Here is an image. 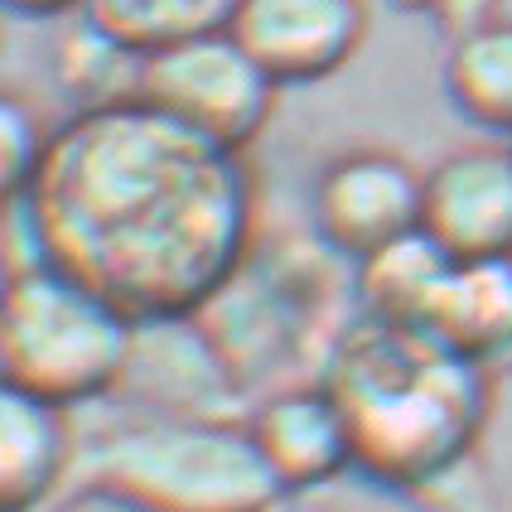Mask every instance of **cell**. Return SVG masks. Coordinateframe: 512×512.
Returning a JSON list of instances; mask_svg holds the SVG:
<instances>
[{"instance_id":"obj_5","label":"cell","mask_w":512,"mask_h":512,"mask_svg":"<svg viewBox=\"0 0 512 512\" xmlns=\"http://www.w3.org/2000/svg\"><path fill=\"white\" fill-rule=\"evenodd\" d=\"M281 83L256 63L232 29L203 34L145 58L141 102L203 141L247 155L276 112Z\"/></svg>"},{"instance_id":"obj_1","label":"cell","mask_w":512,"mask_h":512,"mask_svg":"<svg viewBox=\"0 0 512 512\" xmlns=\"http://www.w3.org/2000/svg\"><path fill=\"white\" fill-rule=\"evenodd\" d=\"M34 256L97 285L136 324L199 319L256 252L247 155L116 102L54 126L20 203Z\"/></svg>"},{"instance_id":"obj_8","label":"cell","mask_w":512,"mask_h":512,"mask_svg":"<svg viewBox=\"0 0 512 512\" xmlns=\"http://www.w3.org/2000/svg\"><path fill=\"white\" fill-rule=\"evenodd\" d=\"M232 34L281 87L334 78L368 39V0H242Z\"/></svg>"},{"instance_id":"obj_3","label":"cell","mask_w":512,"mask_h":512,"mask_svg":"<svg viewBox=\"0 0 512 512\" xmlns=\"http://www.w3.org/2000/svg\"><path fill=\"white\" fill-rule=\"evenodd\" d=\"M68 498L121 512H271L285 488L247 421L141 411L87 435Z\"/></svg>"},{"instance_id":"obj_17","label":"cell","mask_w":512,"mask_h":512,"mask_svg":"<svg viewBox=\"0 0 512 512\" xmlns=\"http://www.w3.org/2000/svg\"><path fill=\"white\" fill-rule=\"evenodd\" d=\"M401 15H416V20H430L435 29H445L450 39L464 34V29L484 25L498 15L503 0H392Z\"/></svg>"},{"instance_id":"obj_2","label":"cell","mask_w":512,"mask_h":512,"mask_svg":"<svg viewBox=\"0 0 512 512\" xmlns=\"http://www.w3.org/2000/svg\"><path fill=\"white\" fill-rule=\"evenodd\" d=\"M324 382L348 416L358 474L392 493H421L464 469L493 411V368L426 329L363 314L334 339Z\"/></svg>"},{"instance_id":"obj_7","label":"cell","mask_w":512,"mask_h":512,"mask_svg":"<svg viewBox=\"0 0 512 512\" xmlns=\"http://www.w3.org/2000/svg\"><path fill=\"white\" fill-rule=\"evenodd\" d=\"M421 237L450 261L512 256V141H474L426 170Z\"/></svg>"},{"instance_id":"obj_16","label":"cell","mask_w":512,"mask_h":512,"mask_svg":"<svg viewBox=\"0 0 512 512\" xmlns=\"http://www.w3.org/2000/svg\"><path fill=\"white\" fill-rule=\"evenodd\" d=\"M49 141H54V131L39 121V112L20 92H5L0 97V184H5L10 203H20L29 194L34 174L44 170Z\"/></svg>"},{"instance_id":"obj_14","label":"cell","mask_w":512,"mask_h":512,"mask_svg":"<svg viewBox=\"0 0 512 512\" xmlns=\"http://www.w3.org/2000/svg\"><path fill=\"white\" fill-rule=\"evenodd\" d=\"M445 271H450V256L416 232V237L397 242L392 252L353 266V310L377 324L426 329Z\"/></svg>"},{"instance_id":"obj_4","label":"cell","mask_w":512,"mask_h":512,"mask_svg":"<svg viewBox=\"0 0 512 512\" xmlns=\"http://www.w3.org/2000/svg\"><path fill=\"white\" fill-rule=\"evenodd\" d=\"M141 324L54 261L34 256L5 276L0 295V372L5 387L63 411L126 387Z\"/></svg>"},{"instance_id":"obj_6","label":"cell","mask_w":512,"mask_h":512,"mask_svg":"<svg viewBox=\"0 0 512 512\" xmlns=\"http://www.w3.org/2000/svg\"><path fill=\"white\" fill-rule=\"evenodd\" d=\"M426 174L382 145H353L324 160L310 184L314 237L343 266H363L421 232Z\"/></svg>"},{"instance_id":"obj_12","label":"cell","mask_w":512,"mask_h":512,"mask_svg":"<svg viewBox=\"0 0 512 512\" xmlns=\"http://www.w3.org/2000/svg\"><path fill=\"white\" fill-rule=\"evenodd\" d=\"M445 92L479 131L512 141V15H493L450 39Z\"/></svg>"},{"instance_id":"obj_13","label":"cell","mask_w":512,"mask_h":512,"mask_svg":"<svg viewBox=\"0 0 512 512\" xmlns=\"http://www.w3.org/2000/svg\"><path fill=\"white\" fill-rule=\"evenodd\" d=\"M54 83L73 102V112H97L116 102H136L141 97V68L145 58L126 49L116 34L97 25L92 15H68L54 39Z\"/></svg>"},{"instance_id":"obj_15","label":"cell","mask_w":512,"mask_h":512,"mask_svg":"<svg viewBox=\"0 0 512 512\" xmlns=\"http://www.w3.org/2000/svg\"><path fill=\"white\" fill-rule=\"evenodd\" d=\"M242 0H87V15L141 58L232 25Z\"/></svg>"},{"instance_id":"obj_10","label":"cell","mask_w":512,"mask_h":512,"mask_svg":"<svg viewBox=\"0 0 512 512\" xmlns=\"http://www.w3.org/2000/svg\"><path fill=\"white\" fill-rule=\"evenodd\" d=\"M83 440L68 411L5 387L0 392V512H39L68 493Z\"/></svg>"},{"instance_id":"obj_9","label":"cell","mask_w":512,"mask_h":512,"mask_svg":"<svg viewBox=\"0 0 512 512\" xmlns=\"http://www.w3.org/2000/svg\"><path fill=\"white\" fill-rule=\"evenodd\" d=\"M247 430H252L266 469L285 488V498L334 484L343 474H358L353 430H348V416L324 377L266 392L247 411Z\"/></svg>"},{"instance_id":"obj_18","label":"cell","mask_w":512,"mask_h":512,"mask_svg":"<svg viewBox=\"0 0 512 512\" xmlns=\"http://www.w3.org/2000/svg\"><path fill=\"white\" fill-rule=\"evenodd\" d=\"M15 15H29V20H68V15H83L87 0H5Z\"/></svg>"},{"instance_id":"obj_11","label":"cell","mask_w":512,"mask_h":512,"mask_svg":"<svg viewBox=\"0 0 512 512\" xmlns=\"http://www.w3.org/2000/svg\"><path fill=\"white\" fill-rule=\"evenodd\" d=\"M426 334L484 368H512V256L450 261Z\"/></svg>"}]
</instances>
